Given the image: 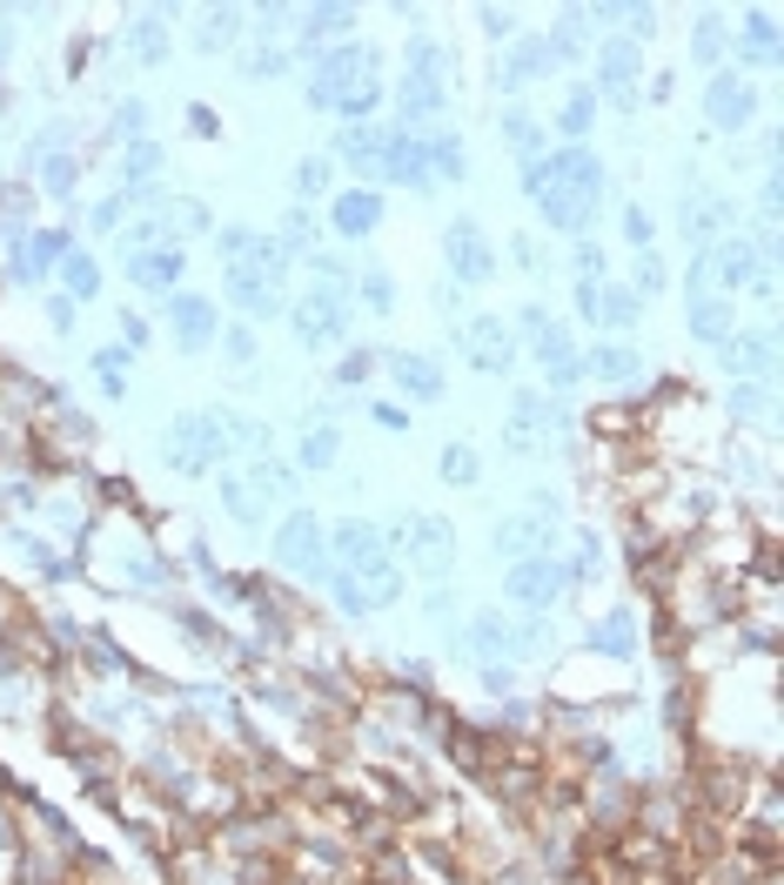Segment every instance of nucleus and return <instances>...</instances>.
Instances as JSON below:
<instances>
[{
  "instance_id": "1",
  "label": "nucleus",
  "mask_w": 784,
  "mask_h": 885,
  "mask_svg": "<svg viewBox=\"0 0 784 885\" xmlns=\"http://www.w3.org/2000/svg\"><path fill=\"white\" fill-rule=\"evenodd\" d=\"M597 195H603V168H597L583 148H563V154H550V189H544L537 202H544V215H550L557 228H577V222H590Z\"/></svg>"
},
{
  "instance_id": "2",
  "label": "nucleus",
  "mask_w": 784,
  "mask_h": 885,
  "mask_svg": "<svg viewBox=\"0 0 784 885\" xmlns=\"http://www.w3.org/2000/svg\"><path fill=\"white\" fill-rule=\"evenodd\" d=\"M228 457V423L222 416H174L168 423V470L202 477Z\"/></svg>"
},
{
  "instance_id": "3",
  "label": "nucleus",
  "mask_w": 784,
  "mask_h": 885,
  "mask_svg": "<svg viewBox=\"0 0 784 885\" xmlns=\"http://www.w3.org/2000/svg\"><path fill=\"white\" fill-rule=\"evenodd\" d=\"M335 597H342V610L369 617V610H383V604L402 597V564H396V557H369V564H356V571H342V577H335Z\"/></svg>"
},
{
  "instance_id": "4",
  "label": "nucleus",
  "mask_w": 784,
  "mask_h": 885,
  "mask_svg": "<svg viewBox=\"0 0 784 885\" xmlns=\"http://www.w3.org/2000/svg\"><path fill=\"white\" fill-rule=\"evenodd\" d=\"M276 564L296 571V577H329V537L309 510H289L282 530H276Z\"/></svg>"
},
{
  "instance_id": "5",
  "label": "nucleus",
  "mask_w": 784,
  "mask_h": 885,
  "mask_svg": "<svg viewBox=\"0 0 784 885\" xmlns=\"http://www.w3.org/2000/svg\"><path fill=\"white\" fill-rule=\"evenodd\" d=\"M402 551H409V564H416L422 577H450V564H457V530H450L443 516H409V523H402Z\"/></svg>"
},
{
  "instance_id": "6",
  "label": "nucleus",
  "mask_w": 784,
  "mask_h": 885,
  "mask_svg": "<svg viewBox=\"0 0 784 885\" xmlns=\"http://www.w3.org/2000/svg\"><path fill=\"white\" fill-rule=\"evenodd\" d=\"M557 537V497H537L530 503V516H509V523H496V551L516 564V557H544V544Z\"/></svg>"
},
{
  "instance_id": "7",
  "label": "nucleus",
  "mask_w": 784,
  "mask_h": 885,
  "mask_svg": "<svg viewBox=\"0 0 784 885\" xmlns=\"http://www.w3.org/2000/svg\"><path fill=\"white\" fill-rule=\"evenodd\" d=\"M523 329L537 335V363L550 370V383L557 390H577V376H583V356H577V342L544 316V309H523Z\"/></svg>"
},
{
  "instance_id": "8",
  "label": "nucleus",
  "mask_w": 784,
  "mask_h": 885,
  "mask_svg": "<svg viewBox=\"0 0 784 885\" xmlns=\"http://www.w3.org/2000/svg\"><path fill=\"white\" fill-rule=\"evenodd\" d=\"M342 329H348V296H342V289H309V296L296 302V335H302L309 349L342 342Z\"/></svg>"
},
{
  "instance_id": "9",
  "label": "nucleus",
  "mask_w": 784,
  "mask_h": 885,
  "mask_svg": "<svg viewBox=\"0 0 784 885\" xmlns=\"http://www.w3.org/2000/svg\"><path fill=\"white\" fill-rule=\"evenodd\" d=\"M557 590H563V564L557 557H516L509 577H503V597L523 604V610H544Z\"/></svg>"
},
{
  "instance_id": "10",
  "label": "nucleus",
  "mask_w": 784,
  "mask_h": 885,
  "mask_svg": "<svg viewBox=\"0 0 784 885\" xmlns=\"http://www.w3.org/2000/svg\"><path fill=\"white\" fill-rule=\"evenodd\" d=\"M563 429V409L550 403V396H516V409H509V423H503V442L516 457H530L544 436H557Z\"/></svg>"
},
{
  "instance_id": "11",
  "label": "nucleus",
  "mask_w": 784,
  "mask_h": 885,
  "mask_svg": "<svg viewBox=\"0 0 784 885\" xmlns=\"http://www.w3.org/2000/svg\"><path fill=\"white\" fill-rule=\"evenodd\" d=\"M463 356H470L483 376H503V370L516 363V329H509L503 316H476L470 335H463Z\"/></svg>"
},
{
  "instance_id": "12",
  "label": "nucleus",
  "mask_w": 784,
  "mask_h": 885,
  "mask_svg": "<svg viewBox=\"0 0 784 885\" xmlns=\"http://www.w3.org/2000/svg\"><path fill=\"white\" fill-rule=\"evenodd\" d=\"M356 74H369V47H335V54L315 61V74H309V102H315V108H335L348 87H356Z\"/></svg>"
},
{
  "instance_id": "13",
  "label": "nucleus",
  "mask_w": 784,
  "mask_h": 885,
  "mask_svg": "<svg viewBox=\"0 0 784 885\" xmlns=\"http://www.w3.org/2000/svg\"><path fill=\"white\" fill-rule=\"evenodd\" d=\"M443 255H450L457 282H490V269H496V255L483 248V228L476 222H450L443 228Z\"/></svg>"
},
{
  "instance_id": "14",
  "label": "nucleus",
  "mask_w": 784,
  "mask_h": 885,
  "mask_svg": "<svg viewBox=\"0 0 784 885\" xmlns=\"http://www.w3.org/2000/svg\"><path fill=\"white\" fill-rule=\"evenodd\" d=\"M228 302L241 316H276L282 309V282H269L255 262H228Z\"/></svg>"
},
{
  "instance_id": "15",
  "label": "nucleus",
  "mask_w": 784,
  "mask_h": 885,
  "mask_svg": "<svg viewBox=\"0 0 784 885\" xmlns=\"http://www.w3.org/2000/svg\"><path fill=\"white\" fill-rule=\"evenodd\" d=\"M383 182H416L429 189V135H389V154H383Z\"/></svg>"
},
{
  "instance_id": "16",
  "label": "nucleus",
  "mask_w": 784,
  "mask_h": 885,
  "mask_svg": "<svg viewBox=\"0 0 784 885\" xmlns=\"http://www.w3.org/2000/svg\"><path fill=\"white\" fill-rule=\"evenodd\" d=\"M603 102H617V108L637 102V47L631 41H610L603 47Z\"/></svg>"
},
{
  "instance_id": "17",
  "label": "nucleus",
  "mask_w": 784,
  "mask_h": 885,
  "mask_svg": "<svg viewBox=\"0 0 784 885\" xmlns=\"http://www.w3.org/2000/svg\"><path fill=\"white\" fill-rule=\"evenodd\" d=\"M705 108H711V121H718V128H738V121L751 115V87L738 81V67L711 74V87H705Z\"/></svg>"
},
{
  "instance_id": "18",
  "label": "nucleus",
  "mask_w": 784,
  "mask_h": 885,
  "mask_svg": "<svg viewBox=\"0 0 784 885\" xmlns=\"http://www.w3.org/2000/svg\"><path fill=\"white\" fill-rule=\"evenodd\" d=\"M470 644H476L483 658H503V664H509V658L523 651V631H509V617H496V610H476V617H470Z\"/></svg>"
},
{
  "instance_id": "19",
  "label": "nucleus",
  "mask_w": 784,
  "mask_h": 885,
  "mask_svg": "<svg viewBox=\"0 0 784 885\" xmlns=\"http://www.w3.org/2000/svg\"><path fill=\"white\" fill-rule=\"evenodd\" d=\"M544 67H550V47H544V41H530V47H503V61H496V87H503V95H516V87L537 81Z\"/></svg>"
},
{
  "instance_id": "20",
  "label": "nucleus",
  "mask_w": 784,
  "mask_h": 885,
  "mask_svg": "<svg viewBox=\"0 0 784 885\" xmlns=\"http://www.w3.org/2000/svg\"><path fill=\"white\" fill-rule=\"evenodd\" d=\"M376 222H383V195H376V189H348V195L335 202V228H342V235H369Z\"/></svg>"
},
{
  "instance_id": "21",
  "label": "nucleus",
  "mask_w": 784,
  "mask_h": 885,
  "mask_svg": "<svg viewBox=\"0 0 784 885\" xmlns=\"http://www.w3.org/2000/svg\"><path fill=\"white\" fill-rule=\"evenodd\" d=\"M731 215H738V209H731V202H718V195H711V202H697V209L684 215V242H697V248H711V242H724Z\"/></svg>"
},
{
  "instance_id": "22",
  "label": "nucleus",
  "mask_w": 784,
  "mask_h": 885,
  "mask_svg": "<svg viewBox=\"0 0 784 885\" xmlns=\"http://www.w3.org/2000/svg\"><path fill=\"white\" fill-rule=\"evenodd\" d=\"M389 135H396V128H356V135H342V161H356L363 174H383Z\"/></svg>"
},
{
  "instance_id": "23",
  "label": "nucleus",
  "mask_w": 784,
  "mask_h": 885,
  "mask_svg": "<svg viewBox=\"0 0 784 885\" xmlns=\"http://www.w3.org/2000/svg\"><path fill=\"white\" fill-rule=\"evenodd\" d=\"M128 276L141 289H168L174 276H182V248H154V255H128Z\"/></svg>"
},
{
  "instance_id": "24",
  "label": "nucleus",
  "mask_w": 784,
  "mask_h": 885,
  "mask_svg": "<svg viewBox=\"0 0 784 885\" xmlns=\"http://www.w3.org/2000/svg\"><path fill=\"white\" fill-rule=\"evenodd\" d=\"M690 329L705 335V342H731L738 335V309L718 302V296H705V302H690Z\"/></svg>"
},
{
  "instance_id": "25",
  "label": "nucleus",
  "mask_w": 784,
  "mask_h": 885,
  "mask_svg": "<svg viewBox=\"0 0 784 885\" xmlns=\"http://www.w3.org/2000/svg\"><path fill=\"white\" fill-rule=\"evenodd\" d=\"M396 383H402L409 396H422V403L443 396V370H436L429 356H396Z\"/></svg>"
},
{
  "instance_id": "26",
  "label": "nucleus",
  "mask_w": 784,
  "mask_h": 885,
  "mask_svg": "<svg viewBox=\"0 0 784 885\" xmlns=\"http://www.w3.org/2000/svg\"><path fill=\"white\" fill-rule=\"evenodd\" d=\"M174 329H182V342H189V349H202V342L215 335V309H208V302H195V296H174Z\"/></svg>"
},
{
  "instance_id": "27",
  "label": "nucleus",
  "mask_w": 784,
  "mask_h": 885,
  "mask_svg": "<svg viewBox=\"0 0 784 885\" xmlns=\"http://www.w3.org/2000/svg\"><path fill=\"white\" fill-rule=\"evenodd\" d=\"M222 503H228L235 523H255V516H261V490H255L248 477H222Z\"/></svg>"
},
{
  "instance_id": "28",
  "label": "nucleus",
  "mask_w": 784,
  "mask_h": 885,
  "mask_svg": "<svg viewBox=\"0 0 784 885\" xmlns=\"http://www.w3.org/2000/svg\"><path fill=\"white\" fill-rule=\"evenodd\" d=\"M583 370H597V376H610V383H624V376H637V356H631L624 342H597V356H590Z\"/></svg>"
},
{
  "instance_id": "29",
  "label": "nucleus",
  "mask_w": 784,
  "mask_h": 885,
  "mask_svg": "<svg viewBox=\"0 0 784 885\" xmlns=\"http://www.w3.org/2000/svg\"><path fill=\"white\" fill-rule=\"evenodd\" d=\"M597 322H610V329H624V322H637V296L631 289H597Z\"/></svg>"
},
{
  "instance_id": "30",
  "label": "nucleus",
  "mask_w": 784,
  "mask_h": 885,
  "mask_svg": "<svg viewBox=\"0 0 784 885\" xmlns=\"http://www.w3.org/2000/svg\"><path fill=\"white\" fill-rule=\"evenodd\" d=\"M436 470H443V483H476L483 477V463H476V450H470V442H450V450H443V463H436Z\"/></svg>"
},
{
  "instance_id": "31",
  "label": "nucleus",
  "mask_w": 784,
  "mask_h": 885,
  "mask_svg": "<svg viewBox=\"0 0 784 885\" xmlns=\"http://www.w3.org/2000/svg\"><path fill=\"white\" fill-rule=\"evenodd\" d=\"M503 141H509L516 154H537V148H544V128H537L530 115H516V108H509V115H503Z\"/></svg>"
},
{
  "instance_id": "32",
  "label": "nucleus",
  "mask_w": 784,
  "mask_h": 885,
  "mask_svg": "<svg viewBox=\"0 0 784 885\" xmlns=\"http://www.w3.org/2000/svg\"><path fill=\"white\" fill-rule=\"evenodd\" d=\"M235 21H241V14H228V8H215V14H202V28H195V41H202V47H228V41H235Z\"/></svg>"
},
{
  "instance_id": "33",
  "label": "nucleus",
  "mask_w": 784,
  "mask_h": 885,
  "mask_svg": "<svg viewBox=\"0 0 784 885\" xmlns=\"http://www.w3.org/2000/svg\"><path fill=\"white\" fill-rule=\"evenodd\" d=\"M309 28H302V41H329V34H342V21H356L348 8H315V14H302Z\"/></svg>"
},
{
  "instance_id": "34",
  "label": "nucleus",
  "mask_w": 784,
  "mask_h": 885,
  "mask_svg": "<svg viewBox=\"0 0 784 885\" xmlns=\"http://www.w3.org/2000/svg\"><path fill=\"white\" fill-rule=\"evenodd\" d=\"M590 115H597V95H570V102H563V115H557V128H563V135H583V128H590Z\"/></svg>"
},
{
  "instance_id": "35",
  "label": "nucleus",
  "mask_w": 784,
  "mask_h": 885,
  "mask_svg": "<svg viewBox=\"0 0 784 885\" xmlns=\"http://www.w3.org/2000/svg\"><path fill=\"white\" fill-rule=\"evenodd\" d=\"M329 463H335V429H315L302 442V470H329Z\"/></svg>"
},
{
  "instance_id": "36",
  "label": "nucleus",
  "mask_w": 784,
  "mask_h": 885,
  "mask_svg": "<svg viewBox=\"0 0 784 885\" xmlns=\"http://www.w3.org/2000/svg\"><path fill=\"white\" fill-rule=\"evenodd\" d=\"M631 638H637V631H631V610H617V617H610V625L597 631V644H603V651H631Z\"/></svg>"
},
{
  "instance_id": "37",
  "label": "nucleus",
  "mask_w": 784,
  "mask_h": 885,
  "mask_svg": "<svg viewBox=\"0 0 784 885\" xmlns=\"http://www.w3.org/2000/svg\"><path fill=\"white\" fill-rule=\"evenodd\" d=\"M624 242H631L637 255H651V248H657V242H651V215H644V209H624Z\"/></svg>"
},
{
  "instance_id": "38",
  "label": "nucleus",
  "mask_w": 784,
  "mask_h": 885,
  "mask_svg": "<svg viewBox=\"0 0 784 885\" xmlns=\"http://www.w3.org/2000/svg\"><path fill=\"white\" fill-rule=\"evenodd\" d=\"M322 189H329V161H302V168H296V195L309 202V195H322Z\"/></svg>"
},
{
  "instance_id": "39",
  "label": "nucleus",
  "mask_w": 784,
  "mask_h": 885,
  "mask_svg": "<svg viewBox=\"0 0 784 885\" xmlns=\"http://www.w3.org/2000/svg\"><path fill=\"white\" fill-rule=\"evenodd\" d=\"M67 282H74V296H95V289H101V276H95V262H80V255L67 262Z\"/></svg>"
},
{
  "instance_id": "40",
  "label": "nucleus",
  "mask_w": 784,
  "mask_h": 885,
  "mask_svg": "<svg viewBox=\"0 0 784 885\" xmlns=\"http://www.w3.org/2000/svg\"><path fill=\"white\" fill-rule=\"evenodd\" d=\"M376 102H383V95H376V87H369V81H363V87H348V95H342V102H335V108H342V115H369V108H376Z\"/></svg>"
},
{
  "instance_id": "41",
  "label": "nucleus",
  "mask_w": 784,
  "mask_h": 885,
  "mask_svg": "<svg viewBox=\"0 0 784 885\" xmlns=\"http://www.w3.org/2000/svg\"><path fill=\"white\" fill-rule=\"evenodd\" d=\"M637 289H644V296H657V289H664V262H657V255H644V262H637Z\"/></svg>"
},
{
  "instance_id": "42",
  "label": "nucleus",
  "mask_w": 784,
  "mask_h": 885,
  "mask_svg": "<svg viewBox=\"0 0 784 885\" xmlns=\"http://www.w3.org/2000/svg\"><path fill=\"white\" fill-rule=\"evenodd\" d=\"M363 296H369V309H396V296H389V276H369V282H363Z\"/></svg>"
},
{
  "instance_id": "43",
  "label": "nucleus",
  "mask_w": 784,
  "mask_h": 885,
  "mask_svg": "<svg viewBox=\"0 0 784 885\" xmlns=\"http://www.w3.org/2000/svg\"><path fill=\"white\" fill-rule=\"evenodd\" d=\"M724 54V28H705V34H697V61H718Z\"/></svg>"
},
{
  "instance_id": "44",
  "label": "nucleus",
  "mask_w": 784,
  "mask_h": 885,
  "mask_svg": "<svg viewBox=\"0 0 784 885\" xmlns=\"http://www.w3.org/2000/svg\"><path fill=\"white\" fill-rule=\"evenodd\" d=\"M577 269H583V282H597V269H603V248H597V242L577 248Z\"/></svg>"
},
{
  "instance_id": "45",
  "label": "nucleus",
  "mask_w": 784,
  "mask_h": 885,
  "mask_svg": "<svg viewBox=\"0 0 784 885\" xmlns=\"http://www.w3.org/2000/svg\"><path fill=\"white\" fill-rule=\"evenodd\" d=\"M135 47H141V54H161V28H154V21H135Z\"/></svg>"
},
{
  "instance_id": "46",
  "label": "nucleus",
  "mask_w": 784,
  "mask_h": 885,
  "mask_svg": "<svg viewBox=\"0 0 784 885\" xmlns=\"http://www.w3.org/2000/svg\"><path fill=\"white\" fill-rule=\"evenodd\" d=\"M67 182H74V161H47V189L67 195Z\"/></svg>"
},
{
  "instance_id": "47",
  "label": "nucleus",
  "mask_w": 784,
  "mask_h": 885,
  "mask_svg": "<svg viewBox=\"0 0 784 885\" xmlns=\"http://www.w3.org/2000/svg\"><path fill=\"white\" fill-rule=\"evenodd\" d=\"M255 356V342H248V329H228V363H248Z\"/></svg>"
},
{
  "instance_id": "48",
  "label": "nucleus",
  "mask_w": 784,
  "mask_h": 885,
  "mask_svg": "<svg viewBox=\"0 0 784 885\" xmlns=\"http://www.w3.org/2000/svg\"><path fill=\"white\" fill-rule=\"evenodd\" d=\"M282 67H289V54H276V47H269V54H255V61H248V74H282Z\"/></svg>"
},
{
  "instance_id": "49",
  "label": "nucleus",
  "mask_w": 784,
  "mask_h": 885,
  "mask_svg": "<svg viewBox=\"0 0 784 885\" xmlns=\"http://www.w3.org/2000/svg\"><path fill=\"white\" fill-rule=\"evenodd\" d=\"M154 168H161V154H154V148H135V154H128V174H154Z\"/></svg>"
}]
</instances>
